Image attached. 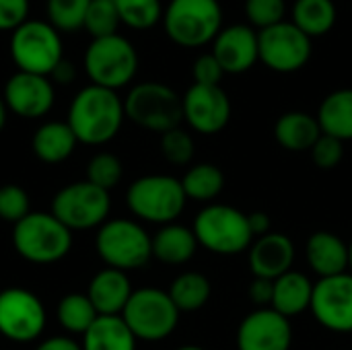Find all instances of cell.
<instances>
[{
	"instance_id": "1",
	"label": "cell",
	"mask_w": 352,
	"mask_h": 350,
	"mask_svg": "<svg viewBox=\"0 0 352 350\" xmlns=\"http://www.w3.org/2000/svg\"><path fill=\"white\" fill-rule=\"evenodd\" d=\"M124 120V99L118 91L87 85L72 97L66 122L78 142L87 146H101L118 136Z\"/></svg>"
},
{
	"instance_id": "2",
	"label": "cell",
	"mask_w": 352,
	"mask_h": 350,
	"mask_svg": "<svg viewBox=\"0 0 352 350\" xmlns=\"http://www.w3.org/2000/svg\"><path fill=\"white\" fill-rule=\"evenodd\" d=\"M161 23L175 45L198 50L221 33L223 6L219 0H169Z\"/></svg>"
},
{
	"instance_id": "3",
	"label": "cell",
	"mask_w": 352,
	"mask_h": 350,
	"mask_svg": "<svg viewBox=\"0 0 352 350\" xmlns=\"http://www.w3.org/2000/svg\"><path fill=\"white\" fill-rule=\"evenodd\" d=\"M198 245L217 256H237L250 250L254 233L250 229L248 215L229 204L204 206L192 225Z\"/></svg>"
},
{
	"instance_id": "4",
	"label": "cell",
	"mask_w": 352,
	"mask_h": 350,
	"mask_svg": "<svg viewBox=\"0 0 352 350\" xmlns=\"http://www.w3.org/2000/svg\"><path fill=\"white\" fill-rule=\"evenodd\" d=\"M186 192L182 188V179L173 175L153 173L134 179L126 192V204L130 212L153 225H169L175 223L186 208Z\"/></svg>"
},
{
	"instance_id": "5",
	"label": "cell",
	"mask_w": 352,
	"mask_h": 350,
	"mask_svg": "<svg viewBox=\"0 0 352 350\" xmlns=\"http://www.w3.org/2000/svg\"><path fill=\"white\" fill-rule=\"evenodd\" d=\"M82 66L91 85L120 91L128 87L138 72V52L132 41L120 33L97 37L87 45Z\"/></svg>"
},
{
	"instance_id": "6",
	"label": "cell",
	"mask_w": 352,
	"mask_h": 350,
	"mask_svg": "<svg viewBox=\"0 0 352 350\" xmlns=\"http://www.w3.org/2000/svg\"><path fill=\"white\" fill-rule=\"evenodd\" d=\"M12 245L31 264H56L72 250V231L52 212H29L14 225Z\"/></svg>"
},
{
	"instance_id": "7",
	"label": "cell",
	"mask_w": 352,
	"mask_h": 350,
	"mask_svg": "<svg viewBox=\"0 0 352 350\" xmlns=\"http://www.w3.org/2000/svg\"><path fill=\"white\" fill-rule=\"evenodd\" d=\"M8 52L21 72L50 76L52 70L64 60L62 33L47 21L27 19L10 33Z\"/></svg>"
},
{
	"instance_id": "8",
	"label": "cell",
	"mask_w": 352,
	"mask_h": 350,
	"mask_svg": "<svg viewBox=\"0 0 352 350\" xmlns=\"http://www.w3.org/2000/svg\"><path fill=\"white\" fill-rule=\"evenodd\" d=\"M95 248L107 268L122 272L138 270L153 258V237L130 219H107L97 231Z\"/></svg>"
},
{
	"instance_id": "9",
	"label": "cell",
	"mask_w": 352,
	"mask_h": 350,
	"mask_svg": "<svg viewBox=\"0 0 352 350\" xmlns=\"http://www.w3.org/2000/svg\"><path fill=\"white\" fill-rule=\"evenodd\" d=\"M124 111L132 124L159 134L179 128L184 120L182 97L169 85L155 80L134 85L124 99Z\"/></svg>"
},
{
	"instance_id": "10",
	"label": "cell",
	"mask_w": 352,
	"mask_h": 350,
	"mask_svg": "<svg viewBox=\"0 0 352 350\" xmlns=\"http://www.w3.org/2000/svg\"><path fill=\"white\" fill-rule=\"evenodd\" d=\"M179 314L182 311L175 307L167 291L144 287L132 293L122 311V320L136 336V340L161 342L175 332Z\"/></svg>"
},
{
	"instance_id": "11",
	"label": "cell",
	"mask_w": 352,
	"mask_h": 350,
	"mask_svg": "<svg viewBox=\"0 0 352 350\" xmlns=\"http://www.w3.org/2000/svg\"><path fill=\"white\" fill-rule=\"evenodd\" d=\"M111 210L107 190L91 182H72L58 190L52 200V215L70 231H89L101 227Z\"/></svg>"
},
{
	"instance_id": "12",
	"label": "cell",
	"mask_w": 352,
	"mask_h": 350,
	"mask_svg": "<svg viewBox=\"0 0 352 350\" xmlns=\"http://www.w3.org/2000/svg\"><path fill=\"white\" fill-rule=\"evenodd\" d=\"M260 62L280 74L301 70L314 54L311 37H307L291 21H283L268 29L258 31Z\"/></svg>"
},
{
	"instance_id": "13",
	"label": "cell",
	"mask_w": 352,
	"mask_h": 350,
	"mask_svg": "<svg viewBox=\"0 0 352 350\" xmlns=\"http://www.w3.org/2000/svg\"><path fill=\"white\" fill-rule=\"evenodd\" d=\"M45 324V307L35 293L23 287L0 291V336L10 342L27 344L43 334Z\"/></svg>"
},
{
	"instance_id": "14",
	"label": "cell",
	"mask_w": 352,
	"mask_h": 350,
	"mask_svg": "<svg viewBox=\"0 0 352 350\" xmlns=\"http://www.w3.org/2000/svg\"><path fill=\"white\" fill-rule=\"evenodd\" d=\"M320 326L336 334L352 332V274L342 272L330 278H320L314 287L309 307Z\"/></svg>"
},
{
	"instance_id": "15",
	"label": "cell",
	"mask_w": 352,
	"mask_h": 350,
	"mask_svg": "<svg viewBox=\"0 0 352 350\" xmlns=\"http://www.w3.org/2000/svg\"><path fill=\"white\" fill-rule=\"evenodd\" d=\"M184 120L204 136H212L227 128L231 120V99L221 85H192L182 97Z\"/></svg>"
},
{
	"instance_id": "16",
	"label": "cell",
	"mask_w": 352,
	"mask_h": 350,
	"mask_svg": "<svg viewBox=\"0 0 352 350\" xmlns=\"http://www.w3.org/2000/svg\"><path fill=\"white\" fill-rule=\"evenodd\" d=\"M2 99L14 116L23 120H39L52 111L56 103V89L50 76L16 70L6 80Z\"/></svg>"
},
{
	"instance_id": "17",
	"label": "cell",
	"mask_w": 352,
	"mask_h": 350,
	"mask_svg": "<svg viewBox=\"0 0 352 350\" xmlns=\"http://www.w3.org/2000/svg\"><path fill=\"white\" fill-rule=\"evenodd\" d=\"M291 320L272 307L254 309L237 328V350H291Z\"/></svg>"
},
{
	"instance_id": "18",
	"label": "cell",
	"mask_w": 352,
	"mask_h": 350,
	"mask_svg": "<svg viewBox=\"0 0 352 350\" xmlns=\"http://www.w3.org/2000/svg\"><path fill=\"white\" fill-rule=\"evenodd\" d=\"M212 56L225 74H243L260 62L258 31L248 23L223 27L212 41Z\"/></svg>"
},
{
	"instance_id": "19",
	"label": "cell",
	"mask_w": 352,
	"mask_h": 350,
	"mask_svg": "<svg viewBox=\"0 0 352 350\" xmlns=\"http://www.w3.org/2000/svg\"><path fill=\"white\" fill-rule=\"evenodd\" d=\"M250 270L256 278L276 281L278 276L293 270L295 264V243L283 233H266L256 237L248 250Z\"/></svg>"
},
{
	"instance_id": "20",
	"label": "cell",
	"mask_w": 352,
	"mask_h": 350,
	"mask_svg": "<svg viewBox=\"0 0 352 350\" xmlns=\"http://www.w3.org/2000/svg\"><path fill=\"white\" fill-rule=\"evenodd\" d=\"M132 283L128 272L116 268L99 270L87 289V297L91 299L93 307L99 316H122L126 303L132 297Z\"/></svg>"
},
{
	"instance_id": "21",
	"label": "cell",
	"mask_w": 352,
	"mask_h": 350,
	"mask_svg": "<svg viewBox=\"0 0 352 350\" xmlns=\"http://www.w3.org/2000/svg\"><path fill=\"white\" fill-rule=\"evenodd\" d=\"M309 268L320 278H330L349 272V243L332 231H316L305 245Z\"/></svg>"
},
{
	"instance_id": "22",
	"label": "cell",
	"mask_w": 352,
	"mask_h": 350,
	"mask_svg": "<svg viewBox=\"0 0 352 350\" xmlns=\"http://www.w3.org/2000/svg\"><path fill=\"white\" fill-rule=\"evenodd\" d=\"M76 144L78 140L72 128L68 126V122H58V120L41 124L31 138V149L35 157L47 165H58L70 159Z\"/></svg>"
},
{
	"instance_id": "23",
	"label": "cell",
	"mask_w": 352,
	"mask_h": 350,
	"mask_svg": "<svg viewBox=\"0 0 352 350\" xmlns=\"http://www.w3.org/2000/svg\"><path fill=\"white\" fill-rule=\"evenodd\" d=\"M198 239L194 231L179 223L163 225L153 235V258H157L163 264L179 266L190 262L196 256Z\"/></svg>"
},
{
	"instance_id": "24",
	"label": "cell",
	"mask_w": 352,
	"mask_h": 350,
	"mask_svg": "<svg viewBox=\"0 0 352 350\" xmlns=\"http://www.w3.org/2000/svg\"><path fill=\"white\" fill-rule=\"evenodd\" d=\"M314 283L297 270H289L287 274L274 281V295H272V309L285 316L287 320L301 316L311 307L314 299Z\"/></svg>"
},
{
	"instance_id": "25",
	"label": "cell",
	"mask_w": 352,
	"mask_h": 350,
	"mask_svg": "<svg viewBox=\"0 0 352 350\" xmlns=\"http://www.w3.org/2000/svg\"><path fill=\"white\" fill-rule=\"evenodd\" d=\"M322 136L318 118L305 111H287L274 124L276 142L293 153L311 151V146Z\"/></svg>"
},
{
	"instance_id": "26",
	"label": "cell",
	"mask_w": 352,
	"mask_h": 350,
	"mask_svg": "<svg viewBox=\"0 0 352 350\" xmlns=\"http://www.w3.org/2000/svg\"><path fill=\"white\" fill-rule=\"evenodd\" d=\"M316 118L322 134L340 142L352 140V89H336L326 95Z\"/></svg>"
},
{
	"instance_id": "27",
	"label": "cell",
	"mask_w": 352,
	"mask_h": 350,
	"mask_svg": "<svg viewBox=\"0 0 352 350\" xmlns=\"http://www.w3.org/2000/svg\"><path fill=\"white\" fill-rule=\"evenodd\" d=\"M136 336L122 316H99L82 334V350H136Z\"/></svg>"
},
{
	"instance_id": "28",
	"label": "cell",
	"mask_w": 352,
	"mask_h": 350,
	"mask_svg": "<svg viewBox=\"0 0 352 350\" xmlns=\"http://www.w3.org/2000/svg\"><path fill=\"white\" fill-rule=\"evenodd\" d=\"M291 17H293L291 23L314 39L334 29L338 10L334 0H295L291 8Z\"/></svg>"
},
{
	"instance_id": "29",
	"label": "cell",
	"mask_w": 352,
	"mask_h": 350,
	"mask_svg": "<svg viewBox=\"0 0 352 350\" xmlns=\"http://www.w3.org/2000/svg\"><path fill=\"white\" fill-rule=\"evenodd\" d=\"M167 293L179 311H198L208 303L212 287L204 274L190 270L175 276Z\"/></svg>"
},
{
	"instance_id": "30",
	"label": "cell",
	"mask_w": 352,
	"mask_h": 350,
	"mask_svg": "<svg viewBox=\"0 0 352 350\" xmlns=\"http://www.w3.org/2000/svg\"><path fill=\"white\" fill-rule=\"evenodd\" d=\"M182 188L194 202H212L225 188V175L212 163H198L182 177Z\"/></svg>"
},
{
	"instance_id": "31",
	"label": "cell",
	"mask_w": 352,
	"mask_h": 350,
	"mask_svg": "<svg viewBox=\"0 0 352 350\" xmlns=\"http://www.w3.org/2000/svg\"><path fill=\"white\" fill-rule=\"evenodd\" d=\"M56 318H58V324L68 334H80L82 336L95 324L99 314L93 307L87 293H68L58 301Z\"/></svg>"
},
{
	"instance_id": "32",
	"label": "cell",
	"mask_w": 352,
	"mask_h": 350,
	"mask_svg": "<svg viewBox=\"0 0 352 350\" xmlns=\"http://www.w3.org/2000/svg\"><path fill=\"white\" fill-rule=\"evenodd\" d=\"M120 23L132 31H148L163 21L161 0H116Z\"/></svg>"
},
{
	"instance_id": "33",
	"label": "cell",
	"mask_w": 352,
	"mask_h": 350,
	"mask_svg": "<svg viewBox=\"0 0 352 350\" xmlns=\"http://www.w3.org/2000/svg\"><path fill=\"white\" fill-rule=\"evenodd\" d=\"M91 0H45L47 23L60 33H76L85 29V17Z\"/></svg>"
},
{
	"instance_id": "34",
	"label": "cell",
	"mask_w": 352,
	"mask_h": 350,
	"mask_svg": "<svg viewBox=\"0 0 352 350\" xmlns=\"http://www.w3.org/2000/svg\"><path fill=\"white\" fill-rule=\"evenodd\" d=\"M120 25L122 23H120V14L116 8V0H91L89 2L85 29L93 39L116 35Z\"/></svg>"
},
{
	"instance_id": "35",
	"label": "cell",
	"mask_w": 352,
	"mask_h": 350,
	"mask_svg": "<svg viewBox=\"0 0 352 350\" xmlns=\"http://www.w3.org/2000/svg\"><path fill=\"white\" fill-rule=\"evenodd\" d=\"M124 165L113 153H97L87 165V182L95 184L101 190H111L122 182Z\"/></svg>"
},
{
	"instance_id": "36",
	"label": "cell",
	"mask_w": 352,
	"mask_h": 350,
	"mask_svg": "<svg viewBox=\"0 0 352 350\" xmlns=\"http://www.w3.org/2000/svg\"><path fill=\"white\" fill-rule=\"evenodd\" d=\"M243 10L248 25H252L256 31H262L285 21L287 0H245Z\"/></svg>"
},
{
	"instance_id": "37",
	"label": "cell",
	"mask_w": 352,
	"mask_h": 350,
	"mask_svg": "<svg viewBox=\"0 0 352 350\" xmlns=\"http://www.w3.org/2000/svg\"><path fill=\"white\" fill-rule=\"evenodd\" d=\"M194 138L182 130V128H173L165 134H161V153L163 157L173 163V165H188L194 159Z\"/></svg>"
},
{
	"instance_id": "38",
	"label": "cell",
	"mask_w": 352,
	"mask_h": 350,
	"mask_svg": "<svg viewBox=\"0 0 352 350\" xmlns=\"http://www.w3.org/2000/svg\"><path fill=\"white\" fill-rule=\"evenodd\" d=\"M31 212V202L29 194L16 186V184H6L0 188V219L6 223L16 225Z\"/></svg>"
},
{
	"instance_id": "39",
	"label": "cell",
	"mask_w": 352,
	"mask_h": 350,
	"mask_svg": "<svg viewBox=\"0 0 352 350\" xmlns=\"http://www.w3.org/2000/svg\"><path fill=\"white\" fill-rule=\"evenodd\" d=\"M311 161L316 167L324 169V171H330V169H336L340 163H342V157H344V142L332 138V136H326L322 134L318 138V142L311 146Z\"/></svg>"
},
{
	"instance_id": "40",
	"label": "cell",
	"mask_w": 352,
	"mask_h": 350,
	"mask_svg": "<svg viewBox=\"0 0 352 350\" xmlns=\"http://www.w3.org/2000/svg\"><path fill=\"white\" fill-rule=\"evenodd\" d=\"M29 19V0H0V33H12Z\"/></svg>"
},
{
	"instance_id": "41",
	"label": "cell",
	"mask_w": 352,
	"mask_h": 350,
	"mask_svg": "<svg viewBox=\"0 0 352 350\" xmlns=\"http://www.w3.org/2000/svg\"><path fill=\"white\" fill-rule=\"evenodd\" d=\"M192 74H194L196 85H219L225 76V70L221 68V64L212 56V52H208V54H202L196 58Z\"/></svg>"
},
{
	"instance_id": "42",
	"label": "cell",
	"mask_w": 352,
	"mask_h": 350,
	"mask_svg": "<svg viewBox=\"0 0 352 350\" xmlns=\"http://www.w3.org/2000/svg\"><path fill=\"white\" fill-rule=\"evenodd\" d=\"M272 295H274V281L268 278H256L252 281L250 289H248V297L254 305H258V309L270 307L272 305Z\"/></svg>"
},
{
	"instance_id": "43",
	"label": "cell",
	"mask_w": 352,
	"mask_h": 350,
	"mask_svg": "<svg viewBox=\"0 0 352 350\" xmlns=\"http://www.w3.org/2000/svg\"><path fill=\"white\" fill-rule=\"evenodd\" d=\"M248 221H250V229H252L254 237H262V235H266V233L272 231L270 215H266V212H262V210L250 212V215H248Z\"/></svg>"
},
{
	"instance_id": "44",
	"label": "cell",
	"mask_w": 352,
	"mask_h": 350,
	"mask_svg": "<svg viewBox=\"0 0 352 350\" xmlns=\"http://www.w3.org/2000/svg\"><path fill=\"white\" fill-rule=\"evenodd\" d=\"M50 78H52V83H58V85H70V83L76 78V68H74V64H72L70 60L64 58V60L52 70Z\"/></svg>"
},
{
	"instance_id": "45",
	"label": "cell",
	"mask_w": 352,
	"mask_h": 350,
	"mask_svg": "<svg viewBox=\"0 0 352 350\" xmlns=\"http://www.w3.org/2000/svg\"><path fill=\"white\" fill-rule=\"evenodd\" d=\"M33 350H82L76 340L70 336H52L43 342H39Z\"/></svg>"
},
{
	"instance_id": "46",
	"label": "cell",
	"mask_w": 352,
	"mask_h": 350,
	"mask_svg": "<svg viewBox=\"0 0 352 350\" xmlns=\"http://www.w3.org/2000/svg\"><path fill=\"white\" fill-rule=\"evenodd\" d=\"M6 118H8V107H6V103H4V99H2V95H0V132H2L4 126H6Z\"/></svg>"
},
{
	"instance_id": "47",
	"label": "cell",
	"mask_w": 352,
	"mask_h": 350,
	"mask_svg": "<svg viewBox=\"0 0 352 350\" xmlns=\"http://www.w3.org/2000/svg\"><path fill=\"white\" fill-rule=\"evenodd\" d=\"M175 350H206V349L196 347V344H184V347H179V349H175Z\"/></svg>"
},
{
	"instance_id": "48",
	"label": "cell",
	"mask_w": 352,
	"mask_h": 350,
	"mask_svg": "<svg viewBox=\"0 0 352 350\" xmlns=\"http://www.w3.org/2000/svg\"><path fill=\"white\" fill-rule=\"evenodd\" d=\"M349 272L352 274V241L349 243Z\"/></svg>"
}]
</instances>
